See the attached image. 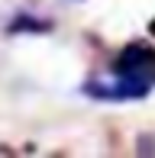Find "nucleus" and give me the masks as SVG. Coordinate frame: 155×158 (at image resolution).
<instances>
[{
	"mask_svg": "<svg viewBox=\"0 0 155 158\" xmlns=\"http://www.w3.org/2000/svg\"><path fill=\"white\" fill-rule=\"evenodd\" d=\"M116 71L119 74H149V71H155V48L145 45V42L126 45L116 58Z\"/></svg>",
	"mask_w": 155,
	"mask_h": 158,
	"instance_id": "f257e3e1",
	"label": "nucleus"
},
{
	"mask_svg": "<svg viewBox=\"0 0 155 158\" xmlns=\"http://www.w3.org/2000/svg\"><path fill=\"white\" fill-rule=\"evenodd\" d=\"M45 26H48V23H32L29 16H19V19H13L10 29H13V32H16V29H36V32H39V29H45Z\"/></svg>",
	"mask_w": 155,
	"mask_h": 158,
	"instance_id": "f03ea898",
	"label": "nucleus"
}]
</instances>
